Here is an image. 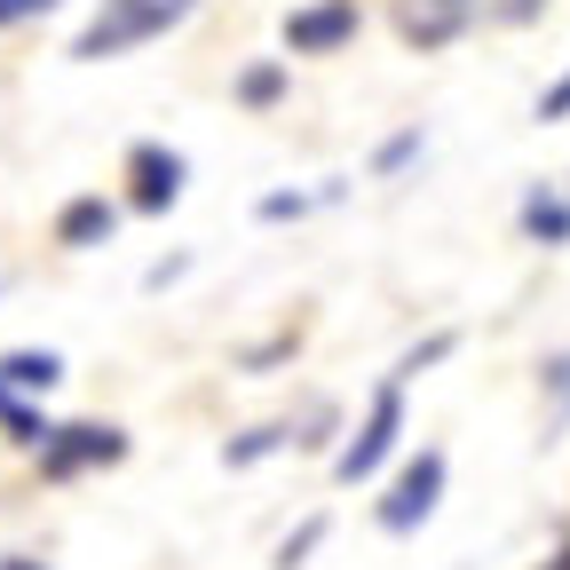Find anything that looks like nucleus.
<instances>
[{
  "mask_svg": "<svg viewBox=\"0 0 570 570\" xmlns=\"http://www.w3.org/2000/svg\"><path fill=\"white\" fill-rule=\"evenodd\" d=\"M277 80H285V71H277V63H262V71H246V88H238V96H246V104H269V96H277Z\"/></svg>",
  "mask_w": 570,
  "mask_h": 570,
  "instance_id": "obj_14",
  "label": "nucleus"
},
{
  "mask_svg": "<svg viewBox=\"0 0 570 570\" xmlns=\"http://www.w3.org/2000/svg\"><path fill=\"white\" fill-rule=\"evenodd\" d=\"M119 452H127L119 428H56V444L40 452V475H80V468H104Z\"/></svg>",
  "mask_w": 570,
  "mask_h": 570,
  "instance_id": "obj_4",
  "label": "nucleus"
},
{
  "mask_svg": "<svg viewBox=\"0 0 570 570\" xmlns=\"http://www.w3.org/2000/svg\"><path fill=\"white\" fill-rule=\"evenodd\" d=\"M547 570H570V547H562V554H554V562H547Z\"/></svg>",
  "mask_w": 570,
  "mask_h": 570,
  "instance_id": "obj_19",
  "label": "nucleus"
},
{
  "mask_svg": "<svg viewBox=\"0 0 570 570\" xmlns=\"http://www.w3.org/2000/svg\"><path fill=\"white\" fill-rule=\"evenodd\" d=\"M547 420H570V356L547 365Z\"/></svg>",
  "mask_w": 570,
  "mask_h": 570,
  "instance_id": "obj_12",
  "label": "nucleus"
},
{
  "mask_svg": "<svg viewBox=\"0 0 570 570\" xmlns=\"http://www.w3.org/2000/svg\"><path fill=\"white\" fill-rule=\"evenodd\" d=\"M285 436H294V428H254V436H238L223 460H230V468H254V460H262V452H277ZM294 444H302V436H294Z\"/></svg>",
  "mask_w": 570,
  "mask_h": 570,
  "instance_id": "obj_11",
  "label": "nucleus"
},
{
  "mask_svg": "<svg viewBox=\"0 0 570 570\" xmlns=\"http://www.w3.org/2000/svg\"><path fill=\"white\" fill-rule=\"evenodd\" d=\"M111 230H119V214H111L104 198H71V206H63V223H56L63 246H96V238H111Z\"/></svg>",
  "mask_w": 570,
  "mask_h": 570,
  "instance_id": "obj_9",
  "label": "nucleus"
},
{
  "mask_svg": "<svg viewBox=\"0 0 570 570\" xmlns=\"http://www.w3.org/2000/svg\"><path fill=\"white\" fill-rule=\"evenodd\" d=\"M475 9H483V0H404V40L412 48H444L452 32H468L475 24Z\"/></svg>",
  "mask_w": 570,
  "mask_h": 570,
  "instance_id": "obj_6",
  "label": "nucleus"
},
{
  "mask_svg": "<svg viewBox=\"0 0 570 570\" xmlns=\"http://www.w3.org/2000/svg\"><path fill=\"white\" fill-rule=\"evenodd\" d=\"M56 381H63L56 348H9V356H0V389H17V396H48Z\"/></svg>",
  "mask_w": 570,
  "mask_h": 570,
  "instance_id": "obj_8",
  "label": "nucleus"
},
{
  "mask_svg": "<svg viewBox=\"0 0 570 570\" xmlns=\"http://www.w3.org/2000/svg\"><path fill=\"white\" fill-rule=\"evenodd\" d=\"M523 230H531L539 246H570V206L547 198V190H531V198H523Z\"/></svg>",
  "mask_w": 570,
  "mask_h": 570,
  "instance_id": "obj_10",
  "label": "nucleus"
},
{
  "mask_svg": "<svg viewBox=\"0 0 570 570\" xmlns=\"http://www.w3.org/2000/svg\"><path fill=\"white\" fill-rule=\"evenodd\" d=\"M562 111H570V71H562V80H554L547 96H539V119H562Z\"/></svg>",
  "mask_w": 570,
  "mask_h": 570,
  "instance_id": "obj_15",
  "label": "nucleus"
},
{
  "mask_svg": "<svg viewBox=\"0 0 570 570\" xmlns=\"http://www.w3.org/2000/svg\"><path fill=\"white\" fill-rule=\"evenodd\" d=\"M127 175H135V206H175V198H183V159L159 151V142H135V151H127Z\"/></svg>",
  "mask_w": 570,
  "mask_h": 570,
  "instance_id": "obj_7",
  "label": "nucleus"
},
{
  "mask_svg": "<svg viewBox=\"0 0 570 570\" xmlns=\"http://www.w3.org/2000/svg\"><path fill=\"white\" fill-rule=\"evenodd\" d=\"M396 428H404V373H389L381 381V396H373V412H365V428H356V436L341 444V483H365L389 452H396Z\"/></svg>",
  "mask_w": 570,
  "mask_h": 570,
  "instance_id": "obj_2",
  "label": "nucleus"
},
{
  "mask_svg": "<svg viewBox=\"0 0 570 570\" xmlns=\"http://www.w3.org/2000/svg\"><path fill=\"white\" fill-rule=\"evenodd\" d=\"M190 17V0H104V9L88 17V32L71 40V56L80 63H104V56H127L135 40H151V32H167V24H183Z\"/></svg>",
  "mask_w": 570,
  "mask_h": 570,
  "instance_id": "obj_1",
  "label": "nucleus"
},
{
  "mask_svg": "<svg viewBox=\"0 0 570 570\" xmlns=\"http://www.w3.org/2000/svg\"><path fill=\"white\" fill-rule=\"evenodd\" d=\"M348 32H356V0H317V9L285 17V48H294V56H325V48H341Z\"/></svg>",
  "mask_w": 570,
  "mask_h": 570,
  "instance_id": "obj_5",
  "label": "nucleus"
},
{
  "mask_svg": "<svg viewBox=\"0 0 570 570\" xmlns=\"http://www.w3.org/2000/svg\"><path fill=\"white\" fill-rule=\"evenodd\" d=\"M40 9H56V0H0V24H24V17H40Z\"/></svg>",
  "mask_w": 570,
  "mask_h": 570,
  "instance_id": "obj_17",
  "label": "nucleus"
},
{
  "mask_svg": "<svg viewBox=\"0 0 570 570\" xmlns=\"http://www.w3.org/2000/svg\"><path fill=\"white\" fill-rule=\"evenodd\" d=\"M317 539H325V523H302L294 539H285V547H277V570H302V554H309Z\"/></svg>",
  "mask_w": 570,
  "mask_h": 570,
  "instance_id": "obj_13",
  "label": "nucleus"
},
{
  "mask_svg": "<svg viewBox=\"0 0 570 570\" xmlns=\"http://www.w3.org/2000/svg\"><path fill=\"white\" fill-rule=\"evenodd\" d=\"M0 570H48V562H32V554H9V562H0Z\"/></svg>",
  "mask_w": 570,
  "mask_h": 570,
  "instance_id": "obj_18",
  "label": "nucleus"
},
{
  "mask_svg": "<svg viewBox=\"0 0 570 570\" xmlns=\"http://www.w3.org/2000/svg\"><path fill=\"white\" fill-rule=\"evenodd\" d=\"M436 491H444V452H420V460H404V475L389 483V499H381V531H412V523H428L436 515Z\"/></svg>",
  "mask_w": 570,
  "mask_h": 570,
  "instance_id": "obj_3",
  "label": "nucleus"
},
{
  "mask_svg": "<svg viewBox=\"0 0 570 570\" xmlns=\"http://www.w3.org/2000/svg\"><path fill=\"white\" fill-rule=\"evenodd\" d=\"M412 151H420V127H412V135H396V142H389V151H381V175H389V167H404Z\"/></svg>",
  "mask_w": 570,
  "mask_h": 570,
  "instance_id": "obj_16",
  "label": "nucleus"
}]
</instances>
